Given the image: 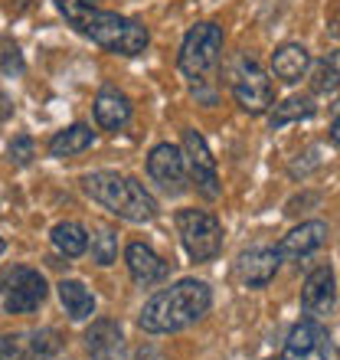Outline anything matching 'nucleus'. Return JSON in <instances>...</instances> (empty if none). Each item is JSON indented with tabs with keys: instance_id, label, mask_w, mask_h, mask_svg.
<instances>
[{
	"instance_id": "obj_8",
	"label": "nucleus",
	"mask_w": 340,
	"mask_h": 360,
	"mask_svg": "<svg viewBox=\"0 0 340 360\" xmlns=\"http://www.w3.org/2000/svg\"><path fill=\"white\" fill-rule=\"evenodd\" d=\"M148 174L170 197H177V193L187 190V164H183V151L177 144H157L148 154Z\"/></svg>"
},
{
	"instance_id": "obj_7",
	"label": "nucleus",
	"mask_w": 340,
	"mask_h": 360,
	"mask_svg": "<svg viewBox=\"0 0 340 360\" xmlns=\"http://www.w3.org/2000/svg\"><path fill=\"white\" fill-rule=\"evenodd\" d=\"M180 151H183V164H187V174H190V180L197 184V190L207 200H216L219 193H223V187H219L216 158L209 154L203 134L193 131V128H187V131H183V148H180Z\"/></svg>"
},
{
	"instance_id": "obj_24",
	"label": "nucleus",
	"mask_w": 340,
	"mask_h": 360,
	"mask_svg": "<svg viewBox=\"0 0 340 360\" xmlns=\"http://www.w3.org/2000/svg\"><path fill=\"white\" fill-rule=\"evenodd\" d=\"M0 360H37L30 334L27 338H0Z\"/></svg>"
},
{
	"instance_id": "obj_25",
	"label": "nucleus",
	"mask_w": 340,
	"mask_h": 360,
	"mask_svg": "<svg viewBox=\"0 0 340 360\" xmlns=\"http://www.w3.org/2000/svg\"><path fill=\"white\" fill-rule=\"evenodd\" d=\"M30 344H33V354H37V360H46L53 357V354L59 351V334L56 331H33L30 334Z\"/></svg>"
},
{
	"instance_id": "obj_12",
	"label": "nucleus",
	"mask_w": 340,
	"mask_h": 360,
	"mask_svg": "<svg viewBox=\"0 0 340 360\" xmlns=\"http://www.w3.org/2000/svg\"><path fill=\"white\" fill-rule=\"evenodd\" d=\"M324 239H327V223L311 219V223H301L298 229H292V233L278 243L275 252H278L282 262H294V259H304V256H311L314 249H321Z\"/></svg>"
},
{
	"instance_id": "obj_27",
	"label": "nucleus",
	"mask_w": 340,
	"mask_h": 360,
	"mask_svg": "<svg viewBox=\"0 0 340 360\" xmlns=\"http://www.w3.org/2000/svg\"><path fill=\"white\" fill-rule=\"evenodd\" d=\"M331 141L340 148V102L334 105V115H331Z\"/></svg>"
},
{
	"instance_id": "obj_15",
	"label": "nucleus",
	"mask_w": 340,
	"mask_h": 360,
	"mask_svg": "<svg viewBox=\"0 0 340 360\" xmlns=\"http://www.w3.org/2000/svg\"><path fill=\"white\" fill-rule=\"evenodd\" d=\"M124 259H128V272H131V278L138 285H154L161 278H167V262L151 246H144V243H131Z\"/></svg>"
},
{
	"instance_id": "obj_5",
	"label": "nucleus",
	"mask_w": 340,
	"mask_h": 360,
	"mask_svg": "<svg viewBox=\"0 0 340 360\" xmlns=\"http://www.w3.org/2000/svg\"><path fill=\"white\" fill-rule=\"evenodd\" d=\"M177 233L193 262H209L223 252V223L207 210H180Z\"/></svg>"
},
{
	"instance_id": "obj_22",
	"label": "nucleus",
	"mask_w": 340,
	"mask_h": 360,
	"mask_svg": "<svg viewBox=\"0 0 340 360\" xmlns=\"http://www.w3.org/2000/svg\"><path fill=\"white\" fill-rule=\"evenodd\" d=\"M311 89L318 95H331V92H337V89H340V49L327 53V56L314 66Z\"/></svg>"
},
{
	"instance_id": "obj_30",
	"label": "nucleus",
	"mask_w": 340,
	"mask_h": 360,
	"mask_svg": "<svg viewBox=\"0 0 340 360\" xmlns=\"http://www.w3.org/2000/svg\"><path fill=\"white\" fill-rule=\"evenodd\" d=\"M0 252H4V239H0Z\"/></svg>"
},
{
	"instance_id": "obj_6",
	"label": "nucleus",
	"mask_w": 340,
	"mask_h": 360,
	"mask_svg": "<svg viewBox=\"0 0 340 360\" xmlns=\"http://www.w3.org/2000/svg\"><path fill=\"white\" fill-rule=\"evenodd\" d=\"M233 98L239 102V108L249 115H262L268 105L275 102L272 79L262 72V66L255 59H242L233 72Z\"/></svg>"
},
{
	"instance_id": "obj_18",
	"label": "nucleus",
	"mask_w": 340,
	"mask_h": 360,
	"mask_svg": "<svg viewBox=\"0 0 340 360\" xmlns=\"http://www.w3.org/2000/svg\"><path fill=\"white\" fill-rule=\"evenodd\" d=\"M59 302H63V308H66V314L72 321H85V318H92V311H95L92 292H89L82 282H76V278H63V282H59Z\"/></svg>"
},
{
	"instance_id": "obj_21",
	"label": "nucleus",
	"mask_w": 340,
	"mask_h": 360,
	"mask_svg": "<svg viewBox=\"0 0 340 360\" xmlns=\"http://www.w3.org/2000/svg\"><path fill=\"white\" fill-rule=\"evenodd\" d=\"M314 112H318V108H314L311 95H292V98H285L282 105H275V112H272V118H268V124H272V128H282V124H288V122L311 118Z\"/></svg>"
},
{
	"instance_id": "obj_9",
	"label": "nucleus",
	"mask_w": 340,
	"mask_h": 360,
	"mask_svg": "<svg viewBox=\"0 0 340 360\" xmlns=\"http://www.w3.org/2000/svg\"><path fill=\"white\" fill-rule=\"evenodd\" d=\"M331 347H327V331L321 321L304 318L292 328L288 341H285L282 360H327Z\"/></svg>"
},
{
	"instance_id": "obj_11",
	"label": "nucleus",
	"mask_w": 340,
	"mask_h": 360,
	"mask_svg": "<svg viewBox=\"0 0 340 360\" xmlns=\"http://www.w3.org/2000/svg\"><path fill=\"white\" fill-rule=\"evenodd\" d=\"M46 278L37 269H17L10 275V288H7V311L10 314H30L37 311L39 304L46 302Z\"/></svg>"
},
{
	"instance_id": "obj_13",
	"label": "nucleus",
	"mask_w": 340,
	"mask_h": 360,
	"mask_svg": "<svg viewBox=\"0 0 340 360\" xmlns=\"http://www.w3.org/2000/svg\"><path fill=\"white\" fill-rule=\"evenodd\" d=\"M85 347L92 360H124V334L115 321H95L85 331Z\"/></svg>"
},
{
	"instance_id": "obj_1",
	"label": "nucleus",
	"mask_w": 340,
	"mask_h": 360,
	"mask_svg": "<svg viewBox=\"0 0 340 360\" xmlns=\"http://www.w3.org/2000/svg\"><path fill=\"white\" fill-rule=\"evenodd\" d=\"M53 4L69 20V27H76L82 37H89L115 56H138L151 43L148 30L138 20H128L112 10H98L89 0H53Z\"/></svg>"
},
{
	"instance_id": "obj_19",
	"label": "nucleus",
	"mask_w": 340,
	"mask_h": 360,
	"mask_svg": "<svg viewBox=\"0 0 340 360\" xmlns=\"http://www.w3.org/2000/svg\"><path fill=\"white\" fill-rule=\"evenodd\" d=\"M95 134L89 124H72L66 131L53 134V141H49V154L53 158H72V154H82L85 148H92Z\"/></svg>"
},
{
	"instance_id": "obj_3",
	"label": "nucleus",
	"mask_w": 340,
	"mask_h": 360,
	"mask_svg": "<svg viewBox=\"0 0 340 360\" xmlns=\"http://www.w3.org/2000/svg\"><path fill=\"white\" fill-rule=\"evenodd\" d=\"M82 187L98 207H105L118 219L151 223L157 217V200L134 177H124V174H115V171H95L82 180Z\"/></svg>"
},
{
	"instance_id": "obj_10",
	"label": "nucleus",
	"mask_w": 340,
	"mask_h": 360,
	"mask_svg": "<svg viewBox=\"0 0 340 360\" xmlns=\"http://www.w3.org/2000/svg\"><path fill=\"white\" fill-rule=\"evenodd\" d=\"M337 304V285H334V269L331 266H318L308 272L304 278V288H301V308L308 318L321 321L327 314L334 311Z\"/></svg>"
},
{
	"instance_id": "obj_29",
	"label": "nucleus",
	"mask_w": 340,
	"mask_h": 360,
	"mask_svg": "<svg viewBox=\"0 0 340 360\" xmlns=\"http://www.w3.org/2000/svg\"><path fill=\"white\" fill-rule=\"evenodd\" d=\"M138 360H161V357H157L154 351H141V354H138Z\"/></svg>"
},
{
	"instance_id": "obj_14",
	"label": "nucleus",
	"mask_w": 340,
	"mask_h": 360,
	"mask_svg": "<svg viewBox=\"0 0 340 360\" xmlns=\"http://www.w3.org/2000/svg\"><path fill=\"white\" fill-rule=\"evenodd\" d=\"M278 252L275 249H249V252H242L236 262V272L239 278L249 285V288H262V285H268L275 278V272H278Z\"/></svg>"
},
{
	"instance_id": "obj_26",
	"label": "nucleus",
	"mask_w": 340,
	"mask_h": 360,
	"mask_svg": "<svg viewBox=\"0 0 340 360\" xmlns=\"http://www.w3.org/2000/svg\"><path fill=\"white\" fill-rule=\"evenodd\" d=\"M10 161L20 164V167L33 161V141H30L27 134H20V138H13V144H10Z\"/></svg>"
},
{
	"instance_id": "obj_20",
	"label": "nucleus",
	"mask_w": 340,
	"mask_h": 360,
	"mask_svg": "<svg viewBox=\"0 0 340 360\" xmlns=\"http://www.w3.org/2000/svg\"><path fill=\"white\" fill-rule=\"evenodd\" d=\"M53 246H56L63 256L76 259L89 249V233H85L82 223H72V219L56 223V226H53Z\"/></svg>"
},
{
	"instance_id": "obj_17",
	"label": "nucleus",
	"mask_w": 340,
	"mask_h": 360,
	"mask_svg": "<svg viewBox=\"0 0 340 360\" xmlns=\"http://www.w3.org/2000/svg\"><path fill=\"white\" fill-rule=\"evenodd\" d=\"M308 49L301 43H282V46L272 53V72L282 82H298V79L308 72Z\"/></svg>"
},
{
	"instance_id": "obj_16",
	"label": "nucleus",
	"mask_w": 340,
	"mask_h": 360,
	"mask_svg": "<svg viewBox=\"0 0 340 360\" xmlns=\"http://www.w3.org/2000/svg\"><path fill=\"white\" fill-rule=\"evenodd\" d=\"M128 118H131L128 95L118 92V89H102L98 98H95V122L102 124L105 131H122Z\"/></svg>"
},
{
	"instance_id": "obj_4",
	"label": "nucleus",
	"mask_w": 340,
	"mask_h": 360,
	"mask_svg": "<svg viewBox=\"0 0 340 360\" xmlns=\"http://www.w3.org/2000/svg\"><path fill=\"white\" fill-rule=\"evenodd\" d=\"M219 56H223V30L216 23H197L180 43L177 66L193 82H207V76L216 72Z\"/></svg>"
},
{
	"instance_id": "obj_23",
	"label": "nucleus",
	"mask_w": 340,
	"mask_h": 360,
	"mask_svg": "<svg viewBox=\"0 0 340 360\" xmlns=\"http://www.w3.org/2000/svg\"><path fill=\"white\" fill-rule=\"evenodd\" d=\"M118 256V233L108 226L98 229V236H92V259L98 266H112Z\"/></svg>"
},
{
	"instance_id": "obj_28",
	"label": "nucleus",
	"mask_w": 340,
	"mask_h": 360,
	"mask_svg": "<svg viewBox=\"0 0 340 360\" xmlns=\"http://www.w3.org/2000/svg\"><path fill=\"white\" fill-rule=\"evenodd\" d=\"M10 115H13V105H10V98L4 92H0V122H7Z\"/></svg>"
},
{
	"instance_id": "obj_2",
	"label": "nucleus",
	"mask_w": 340,
	"mask_h": 360,
	"mask_svg": "<svg viewBox=\"0 0 340 360\" xmlns=\"http://www.w3.org/2000/svg\"><path fill=\"white\" fill-rule=\"evenodd\" d=\"M209 304H213L209 285L197 282V278H183V282L170 285V288L154 295L151 302L141 308L138 324L148 334H170L193 324L197 318H203L209 311Z\"/></svg>"
}]
</instances>
